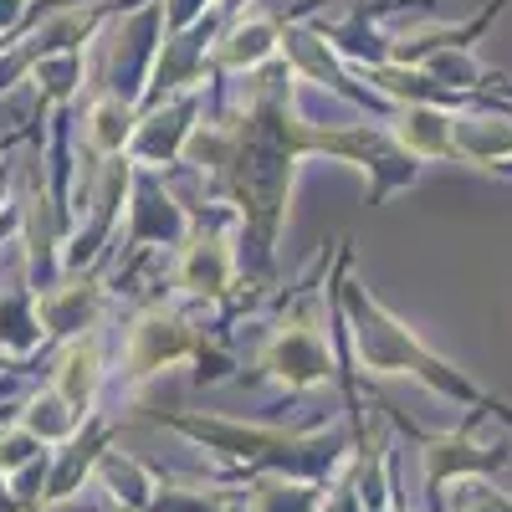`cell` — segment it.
Listing matches in <instances>:
<instances>
[{"label":"cell","mask_w":512,"mask_h":512,"mask_svg":"<svg viewBox=\"0 0 512 512\" xmlns=\"http://www.w3.org/2000/svg\"><path fill=\"white\" fill-rule=\"evenodd\" d=\"M154 425H169L185 441L216 451L246 477L267 472L297 482H333V472L354 456V441L344 431H282V425H246L221 415H154Z\"/></svg>","instance_id":"1"},{"label":"cell","mask_w":512,"mask_h":512,"mask_svg":"<svg viewBox=\"0 0 512 512\" xmlns=\"http://www.w3.org/2000/svg\"><path fill=\"white\" fill-rule=\"evenodd\" d=\"M344 303H349L354 354H359L364 374H410L431 395H441L451 405H466V410H492L497 420L512 425V405H502L497 395H487L482 384H472L461 369H451L441 354H431L415 338V328H405L390 308H379L364 287H344Z\"/></svg>","instance_id":"2"},{"label":"cell","mask_w":512,"mask_h":512,"mask_svg":"<svg viewBox=\"0 0 512 512\" xmlns=\"http://www.w3.org/2000/svg\"><path fill=\"white\" fill-rule=\"evenodd\" d=\"M185 359H200V384H205V364H210V349H205V333L164 308H149L134 328H128V344H123V384L139 390L154 374L175 369Z\"/></svg>","instance_id":"3"},{"label":"cell","mask_w":512,"mask_h":512,"mask_svg":"<svg viewBox=\"0 0 512 512\" xmlns=\"http://www.w3.org/2000/svg\"><path fill=\"white\" fill-rule=\"evenodd\" d=\"M256 369L267 379H277L292 395L328 384L333 379V349H328V333H323L318 313L297 308L292 318H282V328L262 344V354H256Z\"/></svg>","instance_id":"4"},{"label":"cell","mask_w":512,"mask_h":512,"mask_svg":"<svg viewBox=\"0 0 512 512\" xmlns=\"http://www.w3.org/2000/svg\"><path fill=\"white\" fill-rule=\"evenodd\" d=\"M492 410H472L461 431H441V436H415L420 441V461H425V497L431 507L441 502L446 482L456 477H492L497 466L507 461V451L497 441H477V425L487 420Z\"/></svg>","instance_id":"5"},{"label":"cell","mask_w":512,"mask_h":512,"mask_svg":"<svg viewBox=\"0 0 512 512\" xmlns=\"http://www.w3.org/2000/svg\"><path fill=\"white\" fill-rule=\"evenodd\" d=\"M108 446H113V425H103V420L82 425V431H77L57 456H47V477H41L36 502H41V507H57V502L77 497L82 482L93 477V466H98V456H103Z\"/></svg>","instance_id":"6"},{"label":"cell","mask_w":512,"mask_h":512,"mask_svg":"<svg viewBox=\"0 0 512 512\" xmlns=\"http://www.w3.org/2000/svg\"><path fill=\"white\" fill-rule=\"evenodd\" d=\"M93 482L108 492V502H113L118 512H149L154 487H159V472H149L139 456L108 446V451L98 456V466H93Z\"/></svg>","instance_id":"7"},{"label":"cell","mask_w":512,"mask_h":512,"mask_svg":"<svg viewBox=\"0 0 512 512\" xmlns=\"http://www.w3.org/2000/svg\"><path fill=\"white\" fill-rule=\"evenodd\" d=\"M52 390L62 395V400H72L82 415H93V400H98V390H103V344L88 333V338H72V344L62 349V359H57V374H52Z\"/></svg>","instance_id":"8"},{"label":"cell","mask_w":512,"mask_h":512,"mask_svg":"<svg viewBox=\"0 0 512 512\" xmlns=\"http://www.w3.org/2000/svg\"><path fill=\"white\" fill-rule=\"evenodd\" d=\"M236 277V256H231V241L226 236H190L185 256H180V287L190 297H221Z\"/></svg>","instance_id":"9"},{"label":"cell","mask_w":512,"mask_h":512,"mask_svg":"<svg viewBox=\"0 0 512 512\" xmlns=\"http://www.w3.org/2000/svg\"><path fill=\"white\" fill-rule=\"evenodd\" d=\"M82 425H88V415H82L72 400H62L52 384L21 405V431H31L41 446H67V441L82 431Z\"/></svg>","instance_id":"10"},{"label":"cell","mask_w":512,"mask_h":512,"mask_svg":"<svg viewBox=\"0 0 512 512\" xmlns=\"http://www.w3.org/2000/svg\"><path fill=\"white\" fill-rule=\"evenodd\" d=\"M190 118H195V108H190V98L185 103H169V108H159L144 128H139V139H134V154L144 159V164H169V159H175L185 144H190V134H195V128H190Z\"/></svg>","instance_id":"11"},{"label":"cell","mask_w":512,"mask_h":512,"mask_svg":"<svg viewBox=\"0 0 512 512\" xmlns=\"http://www.w3.org/2000/svg\"><path fill=\"white\" fill-rule=\"evenodd\" d=\"M456 154L472 164H502L512 159V123L502 118H451Z\"/></svg>","instance_id":"12"},{"label":"cell","mask_w":512,"mask_h":512,"mask_svg":"<svg viewBox=\"0 0 512 512\" xmlns=\"http://www.w3.org/2000/svg\"><path fill=\"white\" fill-rule=\"evenodd\" d=\"M395 139H400L405 154H420V159H451V154H456L451 118L436 113V108H410V113L395 123Z\"/></svg>","instance_id":"13"},{"label":"cell","mask_w":512,"mask_h":512,"mask_svg":"<svg viewBox=\"0 0 512 512\" xmlns=\"http://www.w3.org/2000/svg\"><path fill=\"white\" fill-rule=\"evenodd\" d=\"M36 313H41V328L47 333H82L93 318H98V287H67V292H47L36 303Z\"/></svg>","instance_id":"14"},{"label":"cell","mask_w":512,"mask_h":512,"mask_svg":"<svg viewBox=\"0 0 512 512\" xmlns=\"http://www.w3.org/2000/svg\"><path fill=\"white\" fill-rule=\"evenodd\" d=\"M277 52V21H241L216 41L221 67H262Z\"/></svg>","instance_id":"15"},{"label":"cell","mask_w":512,"mask_h":512,"mask_svg":"<svg viewBox=\"0 0 512 512\" xmlns=\"http://www.w3.org/2000/svg\"><path fill=\"white\" fill-rule=\"evenodd\" d=\"M41 313L26 303V297H0V354H31L41 344Z\"/></svg>","instance_id":"16"},{"label":"cell","mask_w":512,"mask_h":512,"mask_svg":"<svg viewBox=\"0 0 512 512\" xmlns=\"http://www.w3.org/2000/svg\"><path fill=\"white\" fill-rule=\"evenodd\" d=\"M436 512H512V497L502 487H492L487 477H456V482H446Z\"/></svg>","instance_id":"17"},{"label":"cell","mask_w":512,"mask_h":512,"mask_svg":"<svg viewBox=\"0 0 512 512\" xmlns=\"http://www.w3.org/2000/svg\"><path fill=\"white\" fill-rule=\"evenodd\" d=\"M88 139L98 154H118L128 139H134V108H128L123 98H103L88 118Z\"/></svg>","instance_id":"18"},{"label":"cell","mask_w":512,"mask_h":512,"mask_svg":"<svg viewBox=\"0 0 512 512\" xmlns=\"http://www.w3.org/2000/svg\"><path fill=\"white\" fill-rule=\"evenodd\" d=\"M47 456V446H41L31 431H0V482H11V477H21L31 461H41Z\"/></svg>","instance_id":"19"},{"label":"cell","mask_w":512,"mask_h":512,"mask_svg":"<svg viewBox=\"0 0 512 512\" xmlns=\"http://www.w3.org/2000/svg\"><path fill=\"white\" fill-rule=\"evenodd\" d=\"M221 11H241V6H251V0H216Z\"/></svg>","instance_id":"20"},{"label":"cell","mask_w":512,"mask_h":512,"mask_svg":"<svg viewBox=\"0 0 512 512\" xmlns=\"http://www.w3.org/2000/svg\"><path fill=\"white\" fill-rule=\"evenodd\" d=\"M113 512H118V507H113Z\"/></svg>","instance_id":"21"}]
</instances>
